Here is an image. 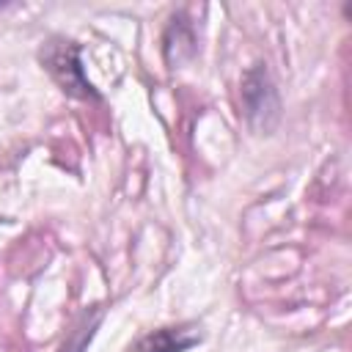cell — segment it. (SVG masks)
<instances>
[{
	"label": "cell",
	"instance_id": "cell-1",
	"mask_svg": "<svg viewBox=\"0 0 352 352\" xmlns=\"http://www.w3.org/2000/svg\"><path fill=\"white\" fill-rule=\"evenodd\" d=\"M242 113L245 121L258 132L267 135L280 121V96L270 77L267 63H253L242 77Z\"/></svg>",
	"mask_w": 352,
	"mask_h": 352
},
{
	"label": "cell",
	"instance_id": "cell-2",
	"mask_svg": "<svg viewBox=\"0 0 352 352\" xmlns=\"http://www.w3.org/2000/svg\"><path fill=\"white\" fill-rule=\"evenodd\" d=\"M44 69L50 72V77L60 85L63 94L74 96V99H99V91L91 85V80L82 72V60H80V44L69 41V38H50L41 52H38Z\"/></svg>",
	"mask_w": 352,
	"mask_h": 352
},
{
	"label": "cell",
	"instance_id": "cell-3",
	"mask_svg": "<svg viewBox=\"0 0 352 352\" xmlns=\"http://www.w3.org/2000/svg\"><path fill=\"white\" fill-rule=\"evenodd\" d=\"M195 344H201V336L192 327H160L143 336L132 352H187Z\"/></svg>",
	"mask_w": 352,
	"mask_h": 352
},
{
	"label": "cell",
	"instance_id": "cell-4",
	"mask_svg": "<svg viewBox=\"0 0 352 352\" xmlns=\"http://www.w3.org/2000/svg\"><path fill=\"white\" fill-rule=\"evenodd\" d=\"M162 50H165V60L170 69L182 66L187 58L195 55L198 50V41H195V30L190 28V22L184 19V14H176L165 30V38H162Z\"/></svg>",
	"mask_w": 352,
	"mask_h": 352
},
{
	"label": "cell",
	"instance_id": "cell-5",
	"mask_svg": "<svg viewBox=\"0 0 352 352\" xmlns=\"http://www.w3.org/2000/svg\"><path fill=\"white\" fill-rule=\"evenodd\" d=\"M102 316H104V308L85 311V314L77 319V324L72 327L69 338L60 344V349H58V352H82V349L88 346V341L94 338V333H96V327H99Z\"/></svg>",
	"mask_w": 352,
	"mask_h": 352
}]
</instances>
